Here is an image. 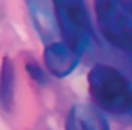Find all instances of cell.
<instances>
[{"label":"cell","mask_w":132,"mask_h":130,"mask_svg":"<svg viewBox=\"0 0 132 130\" xmlns=\"http://www.w3.org/2000/svg\"><path fill=\"white\" fill-rule=\"evenodd\" d=\"M81 53L64 41H51L44 47V64L54 78H66L75 71Z\"/></svg>","instance_id":"277c9868"},{"label":"cell","mask_w":132,"mask_h":130,"mask_svg":"<svg viewBox=\"0 0 132 130\" xmlns=\"http://www.w3.org/2000/svg\"><path fill=\"white\" fill-rule=\"evenodd\" d=\"M14 93H15V66L9 56H4L2 66H0V107L2 110H12Z\"/></svg>","instance_id":"8992f818"},{"label":"cell","mask_w":132,"mask_h":130,"mask_svg":"<svg viewBox=\"0 0 132 130\" xmlns=\"http://www.w3.org/2000/svg\"><path fill=\"white\" fill-rule=\"evenodd\" d=\"M93 103L112 115H132V81L110 64H95L88 71Z\"/></svg>","instance_id":"6da1fadb"},{"label":"cell","mask_w":132,"mask_h":130,"mask_svg":"<svg viewBox=\"0 0 132 130\" xmlns=\"http://www.w3.org/2000/svg\"><path fill=\"white\" fill-rule=\"evenodd\" d=\"M56 25L63 41L85 53L93 42V27L85 0H51Z\"/></svg>","instance_id":"7a4b0ae2"},{"label":"cell","mask_w":132,"mask_h":130,"mask_svg":"<svg viewBox=\"0 0 132 130\" xmlns=\"http://www.w3.org/2000/svg\"><path fill=\"white\" fill-rule=\"evenodd\" d=\"M68 130H107L109 123L98 108L90 105H75L66 115Z\"/></svg>","instance_id":"5b68a950"},{"label":"cell","mask_w":132,"mask_h":130,"mask_svg":"<svg viewBox=\"0 0 132 130\" xmlns=\"http://www.w3.org/2000/svg\"><path fill=\"white\" fill-rule=\"evenodd\" d=\"M29 7H31V14L34 17V22L37 31L41 32V36H44V39H47V34L53 32V24H51V14L47 12L46 5L43 0H29Z\"/></svg>","instance_id":"52a82bcc"},{"label":"cell","mask_w":132,"mask_h":130,"mask_svg":"<svg viewBox=\"0 0 132 130\" xmlns=\"http://www.w3.org/2000/svg\"><path fill=\"white\" fill-rule=\"evenodd\" d=\"M95 19L113 47L132 53V0H95Z\"/></svg>","instance_id":"3957f363"},{"label":"cell","mask_w":132,"mask_h":130,"mask_svg":"<svg viewBox=\"0 0 132 130\" xmlns=\"http://www.w3.org/2000/svg\"><path fill=\"white\" fill-rule=\"evenodd\" d=\"M26 69H27V73H29V76H31V80H34L37 84H46L47 83V74L44 73V69L41 68V66H39L34 59H31V57H29L27 61H26Z\"/></svg>","instance_id":"ba28073f"}]
</instances>
